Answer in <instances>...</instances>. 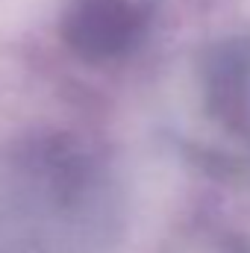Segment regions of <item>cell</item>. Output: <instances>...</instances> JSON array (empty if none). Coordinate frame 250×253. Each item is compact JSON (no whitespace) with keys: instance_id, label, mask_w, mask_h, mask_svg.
Returning <instances> with one entry per match:
<instances>
[{"instance_id":"cell-1","label":"cell","mask_w":250,"mask_h":253,"mask_svg":"<svg viewBox=\"0 0 250 253\" xmlns=\"http://www.w3.org/2000/svg\"><path fill=\"white\" fill-rule=\"evenodd\" d=\"M138 21L124 0H85L68 21V42L88 56L124 50Z\"/></svg>"}]
</instances>
